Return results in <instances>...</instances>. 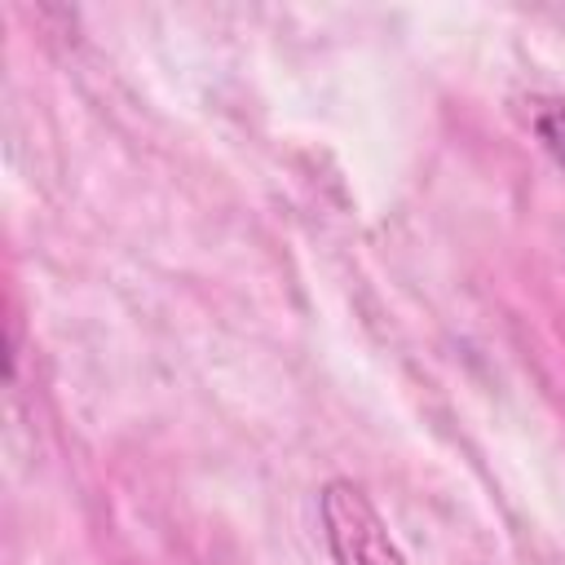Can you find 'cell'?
Returning a JSON list of instances; mask_svg holds the SVG:
<instances>
[{
  "instance_id": "2",
  "label": "cell",
  "mask_w": 565,
  "mask_h": 565,
  "mask_svg": "<svg viewBox=\"0 0 565 565\" xmlns=\"http://www.w3.org/2000/svg\"><path fill=\"white\" fill-rule=\"evenodd\" d=\"M534 137L552 154V163L565 172V102H543L534 110Z\"/></svg>"
},
{
  "instance_id": "1",
  "label": "cell",
  "mask_w": 565,
  "mask_h": 565,
  "mask_svg": "<svg viewBox=\"0 0 565 565\" xmlns=\"http://www.w3.org/2000/svg\"><path fill=\"white\" fill-rule=\"evenodd\" d=\"M318 516H322V539H327L331 565H411L402 543L388 534L380 508L349 477H331L322 486Z\"/></svg>"
}]
</instances>
